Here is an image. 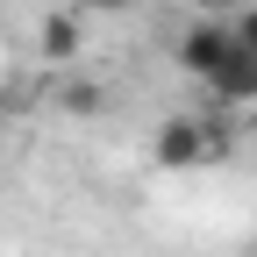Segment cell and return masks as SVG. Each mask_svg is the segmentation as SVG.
<instances>
[{"label": "cell", "mask_w": 257, "mask_h": 257, "mask_svg": "<svg viewBox=\"0 0 257 257\" xmlns=\"http://www.w3.org/2000/svg\"><path fill=\"white\" fill-rule=\"evenodd\" d=\"M207 93L229 100V107L257 100V0H236V15H229V64L207 79Z\"/></svg>", "instance_id": "cell-1"}, {"label": "cell", "mask_w": 257, "mask_h": 257, "mask_svg": "<svg viewBox=\"0 0 257 257\" xmlns=\"http://www.w3.org/2000/svg\"><path fill=\"white\" fill-rule=\"evenodd\" d=\"M150 157H157L165 172H200V165L221 157V136H214L200 114H165L157 136H150Z\"/></svg>", "instance_id": "cell-2"}, {"label": "cell", "mask_w": 257, "mask_h": 257, "mask_svg": "<svg viewBox=\"0 0 257 257\" xmlns=\"http://www.w3.org/2000/svg\"><path fill=\"white\" fill-rule=\"evenodd\" d=\"M86 15H121V8H143V0H79Z\"/></svg>", "instance_id": "cell-6"}, {"label": "cell", "mask_w": 257, "mask_h": 257, "mask_svg": "<svg viewBox=\"0 0 257 257\" xmlns=\"http://www.w3.org/2000/svg\"><path fill=\"white\" fill-rule=\"evenodd\" d=\"M36 50H43V64H72V57L86 50V22H79V8H72V0L43 15V29H36Z\"/></svg>", "instance_id": "cell-4"}, {"label": "cell", "mask_w": 257, "mask_h": 257, "mask_svg": "<svg viewBox=\"0 0 257 257\" xmlns=\"http://www.w3.org/2000/svg\"><path fill=\"white\" fill-rule=\"evenodd\" d=\"M172 57H179V72H186V79H200V86H207L221 64H229V15H200V22H186V36H179Z\"/></svg>", "instance_id": "cell-3"}, {"label": "cell", "mask_w": 257, "mask_h": 257, "mask_svg": "<svg viewBox=\"0 0 257 257\" xmlns=\"http://www.w3.org/2000/svg\"><path fill=\"white\" fill-rule=\"evenodd\" d=\"M64 107H79V114H93V107H100V93H93V86H64Z\"/></svg>", "instance_id": "cell-5"}]
</instances>
